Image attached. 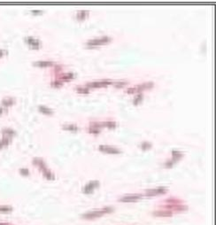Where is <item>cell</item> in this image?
I'll return each instance as SVG.
<instances>
[{
  "mask_svg": "<svg viewBox=\"0 0 216 225\" xmlns=\"http://www.w3.org/2000/svg\"><path fill=\"white\" fill-rule=\"evenodd\" d=\"M113 84V82L110 80H103L99 82H93V83H86V87L87 88H103L106 87V86Z\"/></svg>",
  "mask_w": 216,
  "mask_h": 225,
  "instance_id": "cell-3",
  "label": "cell"
},
{
  "mask_svg": "<svg viewBox=\"0 0 216 225\" xmlns=\"http://www.w3.org/2000/svg\"><path fill=\"white\" fill-rule=\"evenodd\" d=\"M38 110L41 113H43V114H47V115H52V114H53V112H52V109H50V108L45 107V105H39Z\"/></svg>",
  "mask_w": 216,
  "mask_h": 225,
  "instance_id": "cell-14",
  "label": "cell"
},
{
  "mask_svg": "<svg viewBox=\"0 0 216 225\" xmlns=\"http://www.w3.org/2000/svg\"><path fill=\"white\" fill-rule=\"evenodd\" d=\"M99 184V183L98 182V181H92V182L89 183L87 185L85 186V188L83 189V191H84L85 193H90L93 191V190L96 188V187H98Z\"/></svg>",
  "mask_w": 216,
  "mask_h": 225,
  "instance_id": "cell-7",
  "label": "cell"
},
{
  "mask_svg": "<svg viewBox=\"0 0 216 225\" xmlns=\"http://www.w3.org/2000/svg\"><path fill=\"white\" fill-rule=\"evenodd\" d=\"M107 210H110V209H103L102 211H94V212H91V213L87 214V215H84L83 216H84V217H87V218H90H90L97 217V216L102 215L103 214H105Z\"/></svg>",
  "mask_w": 216,
  "mask_h": 225,
  "instance_id": "cell-9",
  "label": "cell"
},
{
  "mask_svg": "<svg viewBox=\"0 0 216 225\" xmlns=\"http://www.w3.org/2000/svg\"><path fill=\"white\" fill-rule=\"evenodd\" d=\"M76 92H78V93L80 94H88L90 93V89L89 88H87L85 86V87H77L76 89Z\"/></svg>",
  "mask_w": 216,
  "mask_h": 225,
  "instance_id": "cell-16",
  "label": "cell"
},
{
  "mask_svg": "<svg viewBox=\"0 0 216 225\" xmlns=\"http://www.w3.org/2000/svg\"><path fill=\"white\" fill-rule=\"evenodd\" d=\"M127 82H117V83H113V85L116 88H122L127 84Z\"/></svg>",
  "mask_w": 216,
  "mask_h": 225,
  "instance_id": "cell-21",
  "label": "cell"
},
{
  "mask_svg": "<svg viewBox=\"0 0 216 225\" xmlns=\"http://www.w3.org/2000/svg\"><path fill=\"white\" fill-rule=\"evenodd\" d=\"M62 128H63L64 129H67V130H72V131L78 130V128H77L76 125H73V124H70V125H64Z\"/></svg>",
  "mask_w": 216,
  "mask_h": 225,
  "instance_id": "cell-18",
  "label": "cell"
},
{
  "mask_svg": "<svg viewBox=\"0 0 216 225\" xmlns=\"http://www.w3.org/2000/svg\"><path fill=\"white\" fill-rule=\"evenodd\" d=\"M142 198V195H139V194H134V195H127L125 197H122V198H120V201L122 202H133V201H136L139 198Z\"/></svg>",
  "mask_w": 216,
  "mask_h": 225,
  "instance_id": "cell-6",
  "label": "cell"
},
{
  "mask_svg": "<svg viewBox=\"0 0 216 225\" xmlns=\"http://www.w3.org/2000/svg\"><path fill=\"white\" fill-rule=\"evenodd\" d=\"M166 191H167V189H165V188H158V189H155V190H149L148 191H146V195L153 196V195H157V194L165 193Z\"/></svg>",
  "mask_w": 216,
  "mask_h": 225,
  "instance_id": "cell-8",
  "label": "cell"
},
{
  "mask_svg": "<svg viewBox=\"0 0 216 225\" xmlns=\"http://www.w3.org/2000/svg\"><path fill=\"white\" fill-rule=\"evenodd\" d=\"M2 113H3V108L1 107V108H0V115L2 114Z\"/></svg>",
  "mask_w": 216,
  "mask_h": 225,
  "instance_id": "cell-26",
  "label": "cell"
},
{
  "mask_svg": "<svg viewBox=\"0 0 216 225\" xmlns=\"http://www.w3.org/2000/svg\"><path fill=\"white\" fill-rule=\"evenodd\" d=\"M101 126L102 127H107L109 129H114L116 127V122H112V121H107L105 122H101Z\"/></svg>",
  "mask_w": 216,
  "mask_h": 225,
  "instance_id": "cell-15",
  "label": "cell"
},
{
  "mask_svg": "<svg viewBox=\"0 0 216 225\" xmlns=\"http://www.w3.org/2000/svg\"><path fill=\"white\" fill-rule=\"evenodd\" d=\"M4 54V51L3 50H0V57H2Z\"/></svg>",
  "mask_w": 216,
  "mask_h": 225,
  "instance_id": "cell-25",
  "label": "cell"
},
{
  "mask_svg": "<svg viewBox=\"0 0 216 225\" xmlns=\"http://www.w3.org/2000/svg\"><path fill=\"white\" fill-rule=\"evenodd\" d=\"M63 82L62 81H60V80H56L55 82H52V87H56V88H58V87H61V86L63 85Z\"/></svg>",
  "mask_w": 216,
  "mask_h": 225,
  "instance_id": "cell-20",
  "label": "cell"
},
{
  "mask_svg": "<svg viewBox=\"0 0 216 225\" xmlns=\"http://www.w3.org/2000/svg\"><path fill=\"white\" fill-rule=\"evenodd\" d=\"M172 153H173V156H174V161H177L179 159L182 157V153H181L180 152L173 151L172 152Z\"/></svg>",
  "mask_w": 216,
  "mask_h": 225,
  "instance_id": "cell-19",
  "label": "cell"
},
{
  "mask_svg": "<svg viewBox=\"0 0 216 225\" xmlns=\"http://www.w3.org/2000/svg\"><path fill=\"white\" fill-rule=\"evenodd\" d=\"M153 86H154V83H153V82H147V83H141V84L136 85L135 87L129 88V89L127 90V92L129 94L136 93V92H140L144 90H150V89H151Z\"/></svg>",
  "mask_w": 216,
  "mask_h": 225,
  "instance_id": "cell-2",
  "label": "cell"
},
{
  "mask_svg": "<svg viewBox=\"0 0 216 225\" xmlns=\"http://www.w3.org/2000/svg\"><path fill=\"white\" fill-rule=\"evenodd\" d=\"M21 174H23V175H28V174H29V172H28V169H26V168H22L21 170Z\"/></svg>",
  "mask_w": 216,
  "mask_h": 225,
  "instance_id": "cell-24",
  "label": "cell"
},
{
  "mask_svg": "<svg viewBox=\"0 0 216 225\" xmlns=\"http://www.w3.org/2000/svg\"><path fill=\"white\" fill-rule=\"evenodd\" d=\"M112 40H113V39H112L110 36H100L99 38H94V39H91V40L87 41V43H86V46H87L88 48L97 47V46H99V45H106V43L112 42Z\"/></svg>",
  "mask_w": 216,
  "mask_h": 225,
  "instance_id": "cell-1",
  "label": "cell"
},
{
  "mask_svg": "<svg viewBox=\"0 0 216 225\" xmlns=\"http://www.w3.org/2000/svg\"><path fill=\"white\" fill-rule=\"evenodd\" d=\"M74 78V74H73V73H66V74H61L60 77L59 78V80L62 81L64 83V82H68Z\"/></svg>",
  "mask_w": 216,
  "mask_h": 225,
  "instance_id": "cell-10",
  "label": "cell"
},
{
  "mask_svg": "<svg viewBox=\"0 0 216 225\" xmlns=\"http://www.w3.org/2000/svg\"><path fill=\"white\" fill-rule=\"evenodd\" d=\"M99 150L105 153H111V154H117L120 153V150H118L115 147L110 146V145H99Z\"/></svg>",
  "mask_w": 216,
  "mask_h": 225,
  "instance_id": "cell-5",
  "label": "cell"
},
{
  "mask_svg": "<svg viewBox=\"0 0 216 225\" xmlns=\"http://www.w3.org/2000/svg\"><path fill=\"white\" fill-rule=\"evenodd\" d=\"M89 131H90V132H91V133L98 134V133H99V129H98V128H97V127L91 126V127H90Z\"/></svg>",
  "mask_w": 216,
  "mask_h": 225,
  "instance_id": "cell-23",
  "label": "cell"
},
{
  "mask_svg": "<svg viewBox=\"0 0 216 225\" xmlns=\"http://www.w3.org/2000/svg\"><path fill=\"white\" fill-rule=\"evenodd\" d=\"M88 14H89V12L86 10L78 11L76 14V19L78 20V21H83V20H85L86 17L88 16Z\"/></svg>",
  "mask_w": 216,
  "mask_h": 225,
  "instance_id": "cell-12",
  "label": "cell"
},
{
  "mask_svg": "<svg viewBox=\"0 0 216 225\" xmlns=\"http://www.w3.org/2000/svg\"><path fill=\"white\" fill-rule=\"evenodd\" d=\"M142 100H143V95L141 93H138L135 97V98L133 99V104L135 105H137L138 104H140L141 102H142Z\"/></svg>",
  "mask_w": 216,
  "mask_h": 225,
  "instance_id": "cell-17",
  "label": "cell"
},
{
  "mask_svg": "<svg viewBox=\"0 0 216 225\" xmlns=\"http://www.w3.org/2000/svg\"><path fill=\"white\" fill-rule=\"evenodd\" d=\"M141 146H142V149L143 150H146V149H150L151 147V143H149V142H144L142 144V145H141Z\"/></svg>",
  "mask_w": 216,
  "mask_h": 225,
  "instance_id": "cell-22",
  "label": "cell"
},
{
  "mask_svg": "<svg viewBox=\"0 0 216 225\" xmlns=\"http://www.w3.org/2000/svg\"><path fill=\"white\" fill-rule=\"evenodd\" d=\"M33 65L36 66V67H45L53 66L54 63L52 62V61H36V62L33 63Z\"/></svg>",
  "mask_w": 216,
  "mask_h": 225,
  "instance_id": "cell-11",
  "label": "cell"
},
{
  "mask_svg": "<svg viewBox=\"0 0 216 225\" xmlns=\"http://www.w3.org/2000/svg\"><path fill=\"white\" fill-rule=\"evenodd\" d=\"M14 103H15L14 98H5L2 101V104H3L4 107H11V105H12Z\"/></svg>",
  "mask_w": 216,
  "mask_h": 225,
  "instance_id": "cell-13",
  "label": "cell"
},
{
  "mask_svg": "<svg viewBox=\"0 0 216 225\" xmlns=\"http://www.w3.org/2000/svg\"><path fill=\"white\" fill-rule=\"evenodd\" d=\"M25 41H26V43H27L28 45L32 48V49H35V50L39 49V47H40V45H41L40 41L37 40V39H36V38H34V37H32V36L26 37Z\"/></svg>",
  "mask_w": 216,
  "mask_h": 225,
  "instance_id": "cell-4",
  "label": "cell"
}]
</instances>
